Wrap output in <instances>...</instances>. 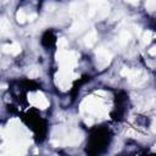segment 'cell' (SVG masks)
<instances>
[{
    "mask_svg": "<svg viewBox=\"0 0 156 156\" xmlns=\"http://www.w3.org/2000/svg\"><path fill=\"white\" fill-rule=\"evenodd\" d=\"M96 41V32L95 30H90L85 37H84V43L87 46H93Z\"/></svg>",
    "mask_w": 156,
    "mask_h": 156,
    "instance_id": "obj_4",
    "label": "cell"
},
{
    "mask_svg": "<svg viewBox=\"0 0 156 156\" xmlns=\"http://www.w3.org/2000/svg\"><path fill=\"white\" fill-rule=\"evenodd\" d=\"M0 88H1V89H6V84H1Z\"/></svg>",
    "mask_w": 156,
    "mask_h": 156,
    "instance_id": "obj_15",
    "label": "cell"
},
{
    "mask_svg": "<svg viewBox=\"0 0 156 156\" xmlns=\"http://www.w3.org/2000/svg\"><path fill=\"white\" fill-rule=\"evenodd\" d=\"M126 1H128V2H130V4H138V2H139V0H126Z\"/></svg>",
    "mask_w": 156,
    "mask_h": 156,
    "instance_id": "obj_14",
    "label": "cell"
},
{
    "mask_svg": "<svg viewBox=\"0 0 156 156\" xmlns=\"http://www.w3.org/2000/svg\"><path fill=\"white\" fill-rule=\"evenodd\" d=\"M2 51L6 54H11V55H17L21 52V46L17 43H12V44H5L2 46Z\"/></svg>",
    "mask_w": 156,
    "mask_h": 156,
    "instance_id": "obj_3",
    "label": "cell"
},
{
    "mask_svg": "<svg viewBox=\"0 0 156 156\" xmlns=\"http://www.w3.org/2000/svg\"><path fill=\"white\" fill-rule=\"evenodd\" d=\"M16 17H17V21L20 22V23H24L26 21H27V15H26V12L23 11V10H20L18 12H17V15H16Z\"/></svg>",
    "mask_w": 156,
    "mask_h": 156,
    "instance_id": "obj_8",
    "label": "cell"
},
{
    "mask_svg": "<svg viewBox=\"0 0 156 156\" xmlns=\"http://www.w3.org/2000/svg\"><path fill=\"white\" fill-rule=\"evenodd\" d=\"M129 39H130V33L127 32V30L121 32L119 35H118V38H117V40H118V43H119L121 45H126V44L129 41Z\"/></svg>",
    "mask_w": 156,
    "mask_h": 156,
    "instance_id": "obj_5",
    "label": "cell"
},
{
    "mask_svg": "<svg viewBox=\"0 0 156 156\" xmlns=\"http://www.w3.org/2000/svg\"><path fill=\"white\" fill-rule=\"evenodd\" d=\"M38 74H39V71H38L37 68H33V69L28 73V77H29V78H35Z\"/></svg>",
    "mask_w": 156,
    "mask_h": 156,
    "instance_id": "obj_11",
    "label": "cell"
},
{
    "mask_svg": "<svg viewBox=\"0 0 156 156\" xmlns=\"http://www.w3.org/2000/svg\"><path fill=\"white\" fill-rule=\"evenodd\" d=\"M145 6H146V9H147L150 12H152V11L155 10V7H156V0H146Z\"/></svg>",
    "mask_w": 156,
    "mask_h": 156,
    "instance_id": "obj_9",
    "label": "cell"
},
{
    "mask_svg": "<svg viewBox=\"0 0 156 156\" xmlns=\"http://www.w3.org/2000/svg\"><path fill=\"white\" fill-rule=\"evenodd\" d=\"M66 45H67V41H66L63 38H62V39H58V41H57V46H58L61 50H62V48L66 46Z\"/></svg>",
    "mask_w": 156,
    "mask_h": 156,
    "instance_id": "obj_12",
    "label": "cell"
},
{
    "mask_svg": "<svg viewBox=\"0 0 156 156\" xmlns=\"http://www.w3.org/2000/svg\"><path fill=\"white\" fill-rule=\"evenodd\" d=\"M155 49H156V48H155V46H152V48L149 50V54H150L151 56H155Z\"/></svg>",
    "mask_w": 156,
    "mask_h": 156,
    "instance_id": "obj_13",
    "label": "cell"
},
{
    "mask_svg": "<svg viewBox=\"0 0 156 156\" xmlns=\"http://www.w3.org/2000/svg\"><path fill=\"white\" fill-rule=\"evenodd\" d=\"M10 27H11L10 23H9L5 18L0 20V33H1V34H6V33H9Z\"/></svg>",
    "mask_w": 156,
    "mask_h": 156,
    "instance_id": "obj_6",
    "label": "cell"
},
{
    "mask_svg": "<svg viewBox=\"0 0 156 156\" xmlns=\"http://www.w3.org/2000/svg\"><path fill=\"white\" fill-rule=\"evenodd\" d=\"M152 37H154V34H152V32H150V30H146V32H145V34H144V43H146V44H149V43L151 41V39H152Z\"/></svg>",
    "mask_w": 156,
    "mask_h": 156,
    "instance_id": "obj_10",
    "label": "cell"
},
{
    "mask_svg": "<svg viewBox=\"0 0 156 156\" xmlns=\"http://www.w3.org/2000/svg\"><path fill=\"white\" fill-rule=\"evenodd\" d=\"M30 102L33 105H35L39 108H46L49 106V101L46 100V98L41 94V93H35L34 95L30 96Z\"/></svg>",
    "mask_w": 156,
    "mask_h": 156,
    "instance_id": "obj_2",
    "label": "cell"
},
{
    "mask_svg": "<svg viewBox=\"0 0 156 156\" xmlns=\"http://www.w3.org/2000/svg\"><path fill=\"white\" fill-rule=\"evenodd\" d=\"M96 56H98V63H99V66L100 67H105L110 61H111V58H112V55H111V52L108 51V50H106L105 48H99L98 50H96Z\"/></svg>",
    "mask_w": 156,
    "mask_h": 156,
    "instance_id": "obj_1",
    "label": "cell"
},
{
    "mask_svg": "<svg viewBox=\"0 0 156 156\" xmlns=\"http://www.w3.org/2000/svg\"><path fill=\"white\" fill-rule=\"evenodd\" d=\"M88 2H90L91 5L96 6V7H107V2L106 0H87Z\"/></svg>",
    "mask_w": 156,
    "mask_h": 156,
    "instance_id": "obj_7",
    "label": "cell"
}]
</instances>
